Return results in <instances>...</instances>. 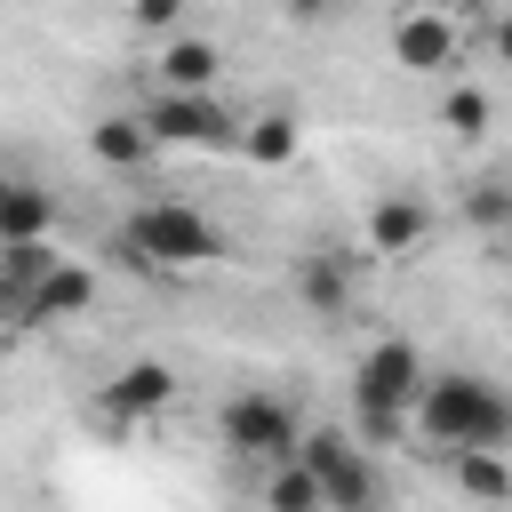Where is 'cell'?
Segmentation results:
<instances>
[{
  "label": "cell",
  "instance_id": "obj_22",
  "mask_svg": "<svg viewBox=\"0 0 512 512\" xmlns=\"http://www.w3.org/2000/svg\"><path fill=\"white\" fill-rule=\"evenodd\" d=\"M288 8H296V16H328V0H288Z\"/></svg>",
  "mask_w": 512,
  "mask_h": 512
},
{
  "label": "cell",
  "instance_id": "obj_17",
  "mask_svg": "<svg viewBox=\"0 0 512 512\" xmlns=\"http://www.w3.org/2000/svg\"><path fill=\"white\" fill-rule=\"evenodd\" d=\"M296 288H304V304H320V312H344V304H352V272H344V256H312Z\"/></svg>",
  "mask_w": 512,
  "mask_h": 512
},
{
  "label": "cell",
  "instance_id": "obj_10",
  "mask_svg": "<svg viewBox=\"0 0 512 512\" xmlns=\"http://www.w3.org/2000/svg\"><path fill=\"white\" fill-rule=\"evenodd\" d=\"M424 232H432V208H424L416 192H384V200L368 208V248H376V256H416Z\"/></svg>",
  "mask_w": 512,
  "mask_h": 512
},
{
  "label": "cell",
  "instance_id": "obj_13",
  "mask_svg": "<svg viewBox=\"0 0 512 512\" xmlns=\"http://www.w3.org/2000/svg\"><path fill=\"white\" fill-rule=\"evenodd\" d=\"M56 232V200L24 176H0V248L8 240H48Z\"/></svg>",
  "mask_w": 512,
  "mask_h": 512
},
{
  "label": "cell",
  "instance_id": "obj_7",
  "mask_svg": "<svg viewBox=\"0 0 512 512\" xmlns=\"http://www.w3.org/2000/svg\"><path fill=\"white\" fill-rule=\"evenodd\" d=\"M464 56V32L448 8H400L392 16V64L400 72H424V80H448Z\"/></svg>",
  "mask_w": 512,
  "mask_h": 512
},
{
  "label": "cell",
  "instance_id": "obj_19",
  "mask_svg": "<svg viewBox=\"0 0 512 512\" xmlns=\"http://www.w3.org/2000/svg\"><path fill=\"white\" fill-rule=\"evenodd\" d=\"M464 216H472L480 232H512V184H472V192H464Z\"/></svg>",
  "mask_w": 512,
  "mask_h": 512
},
{
  "label": "cell",
  "instance_id": "obj_12",
  "mask_svg": "<svg viewBox=\"0 0 512 512\" xmlns=\"http://www.w3.org/2000/svg\"><path fill=\"white\" fill-rule=\"evenodd\" d=\"M464 504H512V448H456L448 456Z\"/></svg>",
  "mask_w": 512,
  "mask_h": 512
},
{
  "label": "cell",
  "instance_id": "obj_1",
  "mask_svg": "<svg viewBox=\"0 0 512 512\" xmlns=\"http://www.w3.org/2000/svg\"><path fill=\"white\" fill-rule=\"evenodd\" d=\"M408 424H416L440 456H456V448H512V392H504L496 376L440 368V376H424Z\"/></svg>",
  "mask_w": 512,
  "mask_h": 512
},
{
  "label": "cell",
  "instance_id": "obj_11",
  "mask_svg": "<svg viewBox=\"0 0 512 512\" xmlns=\"http://www.w3.org/2000/svg\"><path fill=\"white\" fill-rule=\"evenodd\" d=\"M224 72V48L200 40V32H168L160 40V88H216Z\"/></svg>",
  "mask_w": 512,
  "mask_h": 512
},
{
  "label": "cell",
  "instance_id": "obj_15",
  "mask_svg": "<svg viewBox=\"0 0 512 512\" xmlns=\"http://www.w3.org/2000/svg\"><path fill=\"white\" fill-rule=\"evenodd\" d=\"M248 160H264V168H280V160H296V120L288 112H264V120H248L240 136H232Z\"/></svg>",
  "mask_w": 512,
  "mask_h": 512
},
{
  "label": "cell",
  "instance_id": "obj_20",
  "mask_svg": "<svg viewBox=\"0 0 512 512\" xmlns=\"http://www.w3.org/2000/svg\"><path fill=\"white\" fill-rule=\"evenodd\" d=\"M128 24H144V32H184V0H128Z\"/></svg>",
  "mask_w": 512,
  "mask_h": 512
},
{
  "label": "cell",
  "instance_id": "obj_9",
  "mask_svg": "<svg viewBox=\"0 0 512 512\" xmlns=\"http://www.w3.org/2000/svg\"><path fill=\"white\" fill-rule=\"evenodd\" d=\"M176 400V368L168 360H128L112 384H104V416L112 424H144V416H160Z\"/></svg>",
  "mask_w": 512,
  "mask_h": 512
},
{
  "label": "cell",
  "instance_id": "obj_14",
  "mask_svg": "<svg viewBox=\"0 0 512 512\" xmlns=\"http://www.w3.org/2000/svg\"><path fill=\"white\" fill-rule=\"evenodd\" d=\"M88 152H96L104 168H144L160 144H152V128H144V112H112V120L88 128Z\"/></svg>",
  "mask_w": 512,
  "mask_h": 512
},
{
  "label": "cell",
  "instance_id": "obj_18",
  "mask_svg": "<svg viewBox=\"0 0 512 512\" xmlns=\"http://www.w3.org/2000/svg\"><path fill=\"white\" fill-rule=\"evenodd\" d=\"M440 128H456V136H488V96L464 88V80H448V96H440Z\"/></svg>",
  "mask_w": 512,
  "mask_h": 512
},
{
  "label": "cell",
  "instance_id": "obj_16",
  "mask_svg": "<svg viewBox=\"0 0 512 512\" xmlns=\"http://www.w3.org/2000/svg\"><path fill=\"white\" fill-rule=\"evenodd\" d=\"M264 512H328V504H320L312 472L288 456V464H272V472H264Z\"/></svg>",
  "mask_w": 512,
  "mask_h": 512
},
{
  "label": "cell",
  "instance_id": "obj_3",
  "mask_svg": "<svg viewBox=\"0 0 512 512\" xmlns=\"http://www.w3.org/2000/svg\"><path fill=\"white\" fill-rule=\"evenodd\" d=\"M120 248H128V264H144V272H200V264L224 256V232H216L208 208H192V200H144V208H128Z\"/></svg>",
  "mask_w": 512,
  "mask_h": 512
},
{
  "label": "cell",
  "instance_id": "obj_21",
  "mask_svg": "<svg viewBox=\"0 0 512 512\" xmlns=\"http://www.w3.org/2000/svg\"><path fill=\"white\" fill-rule=\"evenodd\" d=\"M496 56L512 64V16H496Z\"/></svg>",
  "mask_w": 512,
  "mask_h": 512
},
{
  "label": "cell",
  "instance_id": "obj_8",
  "mask_svg": "<svg viewBox=\"0 0 512 512\" xmlns=\"http://www.w3.org/2000/svg\"><path fill=\"white\" fill-rule=\"evenodd\" d=\"M96 304V272L88 264H72V256H56L32 288H24V328H48V320H80Z\"/></svg>",
  "mask_w": 512,
  "mask_h": 512
},
{
  "label": "cell",
  "instance_id": "obj_5",
  "mask_svg": "<svg viewBox=\"0 0 512 512\" xmlns=\"http://www.w3.org/2000/svg\"><path fill=\"white\" fill-rule=\"evenodd\" d=\"M296 464L312 472V488H320L328 512H376V496H384L376 456H368L352 432H304V440H296Z\"/></svg>",
  "mask_w": 512,
  "mask_h": 512
},
{
  "label": "cell",
  "instance_id": "obj_2",
  "mask_svg": "<svg viewBox=\"0 0 512 512\" xmlns=\"http://www.w3.org/2000/svg\"><path fill=\"white\" fill-rule=\"evenodd\" d=\"M424 352L408 344V336H376L368 352H360V368H352V408H360V448H392L400 432H408V408H416V392H424Z\"/></svg>",
  "mask_w": 512,
  "mask_h": 512
},
{
  "label": "cell",
  "instance_id": "obj_6",
  "mask_svg": "<svg viewBox=\"0 0 512 512\" xmlns=\"http://www.w3.org/2000/svg\"><path fill=\"white\" fill-rule=\"evenodd\" d=\"M144 128H152V144H168V152H224V144L240 136V120L216 104V88H160L152 112H144Z\"/></svg>",
  "mask_w": 512,
  "mask_h": 512
},
{
  "label": "cell",
  "instance_id": "obj_4",
  "mask_svg": "<svg viewBox=\"0 0 512 512\" xmlns=\"http://www.w3.org/2000/svg\"><path fill=\"white\" fill-rule=\"evenodd\" d=\"M216 440L240 456V464H288L296 456V440H304V416H296V400L288 392H272V384H240L224 408H216Z\"/></svg>",
  "mask_w": 512,
  "mask_h": 512
}]
</instances>
